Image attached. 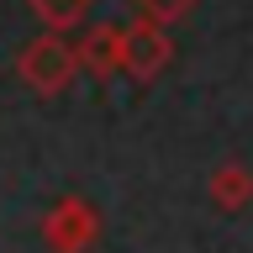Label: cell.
Masks as SVG:
<instances>
[{
    "mask_svg": "<svg viewBox=\"0 0 253 253\" xmlns=\"http://www.w3.org/2000/svg\"><path fill=\"white\" fill-rule=\"evenodd\" d=\"M16 74H21V84H27L32 95H42V100H53V95H63L69 84H74L79 74V47L63 37V32H37L21 53H16Z\"/></svg>",
    "mask_w": 253,
    "mask_h": 253,
    "instance_id": "1",
    "label": "cell"
},
{
    "mask_svg": "<svg viewBox=\"0 0 253 253\" xmlns=\"http://www.w3.org/2000/svg\"><path fill=\"white\" fill-rule=\"evenodd\" d=\"M37 232H42L47 253H90L100 243V211L84 195H63V201L47 206V216H42Z\"/></svg>",
    "mask_w": 253,
    "mask_h": 253,
    "instance_id": "2",
    "label": "cell"
},
{
    "mask_svg": "<svg viewBox=\"0 0 253 253\" xmlns=\"http://www.w3.org/2000/svg\"><path fill=\"white\" fill-rule=\"evenodd\" d=\"M169 63H174L169 27H164V21L137 16V21L126 27V74H132V79H158Z\"/></svg>",
    "mask_w": 253,
    "mask_h": 253,
    "instance_id": "3",
    "label": "cell"
},
{
    "mask_svg": "<svg viewBox=\"0 0 253 253\" xmlns=\"http://www.w3.org/2000/svg\"><path fill=\"white\" fill-rule=\"evenodd\" d=\"M79 69L95 79H116L126 74V27L122 21H95L79 37Z\"/></svg>",
    "mask_w": 253,
    "mask_h": 253,
    "instance_id": "4",
    "label": "cell"
},
{
    "mask_svg": "<svg viewBox=\"0 0 253 253\" xmlns=\"http://www.w3.org/2000/svg\"><path fill=\"white\" fill-rule=\"evenodd\" d=\"M206 201L216 206V211H227V216L248 211V206H253V169L237 164V158L216 164V169L206 174Z\"/></svg>",
    "mask_w": 253,
    "mask_h": 253,
    "instance_id": "5",
    "label": "cell"
},
{
    "mask_svg": "<svg viewBox=\"0 0 253 253\" xmlns=\"http://www.w3.org/2000/svg\"><path fill=\"white\" fill-rule=\"evenodd\" d=\"M27 5H32V16H37L47 32H74L79 21L90 16L95 0H27Z\"/></svg>",
    "mask_w": 253,
    "mask_h": 253,
    "instance_id": "6",
    "label": "cell"
},
{
    "mask_svg": "<svg viewBox=\"0 0 253 253\" xmlns=\"http://www.w3.org/2000/svg\"><path fill=\"white\" fill-rule=\"evenodd\" d=\"M132 5H137V16L164 21V27H179V21L195 11V0H132Z\"/></svg>",
    "mask_w": 253,
    "mask_h": 253,
    "instance_id": "7",
    "label": "cell"
}]
</instances>
